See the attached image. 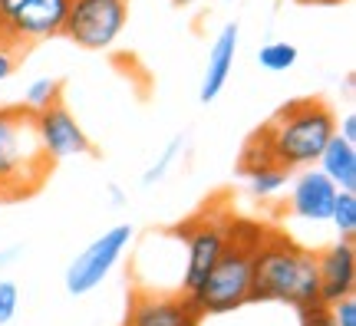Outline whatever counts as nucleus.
<instances>
[{"instance_id": "nucleus-19", "label": "nucleus", "mask_w": 356, "mask_h": 326, "mask_svg": "<svg viewBox=\"0 0 356 326\" xmlns=\"http://www.w3.org/2000/svg\"><path fill=\"white\" fill-rule=\"evenodd\" d=\"M274 158H270V152H267V142L261 132H254L251 136V142L244 145L241 152V162H238V168H241V175H248V172H254V168H261V165H270Z\"/></svg>"}, {"instance_id": "nucleus-18", "label": "nucleus", "mask_w": 356, "mask_h": 326, "mask_svg": "<svg viewBox=\"0 0 356 326\" xmlns=\"http://www.w3.org/2000/svg\"><path fill=\"white\" fill-rule=\"evenodd\" d=\"M257 63H261V70H267V73H284V70H291V66L297 63V47H293V43H280V40L264 43V47L257 50Z\"/></svg>"}, {"instance_id": "nucleus-24", "label": "nucleus", "mask_w": 356, "mask_h": 326, "mask_svg": "<svg viewBox=\"0 0 356 326\" xmlns=\"http://www.w3.org/2000/svg\"><path fill=\"white\" fill-rule=\"evenodd\" d=\"M13 70H17V56H13V50L3 43V40H0V83H3Z\"/></svg>"}, {"instance_id": "nucleus-16", "label": "nucleus", "mask_w": 356, "mask_h": 326, "mask_svg": "<svg viewBox=\"0 0 356 326\" xmlns=\"http://www.w3.org/2000/svg\"><path fill=\"white\" fill-rule=\"evenodd\" d=\"M56 102H60V79H53V76H40V79H33L24 92V109L30 115L43 113V109H50V106H56Z\"/></svg>"}, {"instance_id": "nucleus-5", "label": "nucleus", "mask_w": 356, "mask_h": 326, "mask_svg": "<svg viewBox=\"0 0 356 326\" xmlns=\"http://www.w3.org/2000/svg\"><path fill=\"white\" fill-rule=\"evenodd\" d=\"M231 218L225 208H204L202 214L188 218L185 225H178L172 234L185 238V270H181V293L202 284L208 270L218 263V257L225 254L231 244Z\"/></svg>"}, {"instance_id": "nucleus-4", "label": "nucleus", "mask_w": 356, "mask_h": 326, "mask_svg": "<svg viewBox=\"0 0 356 326\" xmlns=\"http://www.w3.org/2000/svg\"><path fill=\"white\" fill-rule=\"evenodd\" d=\"M47 168L33 115L24 106H0V188L10 198H24L40 188Z\"/></svg>"}, {"instance_id": "nucleus-20", "label": "nucleus", "mask_w": 356, "mask_h": 326, "mask_svg": "<svg viewBox=\"0 0 356 326\" xmlns=\"http://www.w3.org/2000/svg\"><path fill=\"white\" fill-rule=\"evenodd\" d=\"M178 152H181V138H172L165 149H162V155L155 158L152 168H149V172L142 175V185H155V181H162V178H165V172L172 168V162H175Z\"/></svg>"}, {"instance_id": "nucleus-1", "label": "nucleus", "mask_w": 356, "mask_h": 326, "mask_svg": "<svg viewBox=\"0 0 356 326\" xmlns=\"http://www.w3.org/2000/svg\"><path fill=\"white\" fill-rule=\"evenodd\" d=\"M251 300H277L287 307H317V254L293 244L280 231H264L254 251V293Z\"/></svg>"}, {"instance_id": "nucleus-9", "label": "nucleus", "mask_w": 356, "mask_h": 326, "mask_svg": "<svg viewBox=\"0 0 356 326\" xmlns=\"http://www.w3.org/2000/svg\"><path fill=\"white\" fill-rule=\"evenodd\" d=\"M33 126H37V142L40 152L47 155V162H60V158H73V155H86L89 136L83 132V126L76 122V115L66 109L63 102H56L50 109L33 115Z\"/></svg>"}, {"instance_id": "nucleus-13", "label": "nucleus", "mask_w": 356, "mask_h": 326, "mask_svg": "<svg viewBox=\"0 0 356 326\" xmlns=\"http://www.w3.org/2000/svg\"><path fill=\"white\" fill-rule=\"evenodd\" d=\"M238 37H241V26L238 24H225L221 33L215 37L211 50H208V63H204V79H202V102H215L221 96V89L228 83L231 70H234V56H238Z\"/></svg>"}, {"instance_id": "nucleus-3", "label": "nucleus", "mask_w": 356, "mask_h": 326, "mask_svg": "<svg viewBox=\"0 0 356 326\" xmlns=\"http://www.w3.org/2000/svg\"><path fill=\"white\" fill-rule=\"evenodd\" d=\"M267 142V152L287 172L314 168L320 152L337 136V115L327 102L320 99H297L280 106L274 119L261 129Z\"/></svg>"}, {"instance_id": "nucleus-8", "label": "nucleus", "mask_w": 356, "mask_h": 326, "mask_svg": "<svg viewBox=\"0 0 356 326\" xmlns=\"http://www.w3.org/2000/svg\"><path fill=\"white\" fill-rule=\"evenodd\" d=\"M70 0H0V40L37 43L63 33Z\"/></svg>"}, {"instance_id": "nucleus-28", "label": "nucleus", "mask_w": 356, "mask_h": 326, "mask_svg": "<svg viewBox=\"0 0 356 326\" xmlns=\"http://www.w3.org/2000/svg\"><path fill=\"white\" fill-rule=\"evenodd\" d=\"M172 3H178V7H188V3H198V0H172Z\"/></svg>"}, {"instance_id": "nucleus-11", "label": "nucleus", "mask_w": 356, "mask_h": 326, "mask_svg": "<svg viewBox=\"0 0 356 326\" xmlns=\"http://www.w3.org/2000/svg\"><path fill=\"white\" fill-rule=\"evenodd\" d=\"M317 280H320V303H330L353 297L356 290V247L353 241H337L327 251L317 254Z\"/></svg>"}, {"instance_id": "nucleus-21", "label": "nucleus", "mask_w": 356, "mask_h": 326, "mask_svg": "<svg viewBox=\"0 0 356 326\" xmlns=\"http://www.w3.org/2000/svg\"><path fill=\"white\" fill-rule=\"evenodd\" d=\"M17 307H20V290L13 280H0V326H7L17 316Z\"/></svg>"}, {"instance_id": "nucleus-22", "label": "nucleus", "mask_w": 356, "mask_h": 326, "mask_svg": "<svg viewBox=\"0 0 356 326\" xmlns=\"http://www.w3.org/2000/svg\"><path fill=\"white\" fill-rule=\"evenodd\" d=\"M330 310V323L333 326H356V300L353 297H343L327 307Z\"/></svg>"}, {"instance_id": "nucleus-17", "label": "nucleus", "mask_w": 356, "mask_h": 326, "mask_svg": "<svg viewBox=\"0 0 356 326\" xmlns=\"http://www.w3.org/2000/svg\"><path fill=\"white\" fill-rule=\"evenodd\" d=\"M330 225L337 227V238L340 241H353L356 234V191H340L337 204L330 211Z\"/></svg>"}, {"instance_id": "nucleus-12", "label": "nucleus", "mask_w": 356, "mask_h": 326, "mask_svg": "<svg viewBox=\"0 0 356 326\" xmlns=\"http://www.w3.org/2000/svg\"><path fill=\"white\" fill-rule=\"evenodd\" d=\"M337 185H333L327 175H320V168H304L300 175L291 181V198H287V208L291 214L304 218V221H314V225H323L330 221V211L337 204Z\"/></svg>"}, {"instance_id": "nucleus-10", "label": "nucleus", "mask_w": 356, "mask_h": 326, "mask_svg": "<svg viewBox=\"0 0 356 326\" xmlns=\"http://www.w3.org/2000/svg\"><path fill=\"white\" fill-rule=\"evenodd\" d=\"M202 316L185 293H155L132 290L122 326H198Z\"/></svg>"}, {"instance_id": "nucleus-26", "label": "nucleus", "mask_w": 356, "mask_h": 326, "mask_svg": "<svg viewBox=\"0 0 356 326\" xmlns=\"http://www.w3.org/2000/svg\"><path fill=\"white\" fill-rule=\"evenodd\" d=\"M297 3H310V7H333V3H343V0H297Z\"/></svg>"}, {"instance_id": "nucleus-15", "label": "nucleus", "mask_w": 356, "mask_h": 326, "mask_svg": "<svg viewBox=\"0 0 356 326\" xmlns=\"http://www.w3.org/2000/svg\"><path fill=\"white\" fill-rule=\"evenodd\" d=\"M291 175L293 172H287L284 165L270 162V165H261V168H254V172H248V191L254 195V198H274V195H280V191L291 185Z\"/></svg>"}, {"instance_id": "nucleus-25", "label": "nucleus", "mask_w": 356, "mask_h": 326, "mask_svg": "<svg viewBox=\"0 0 356 326\" xmlns=\"http://www.w3.org/2000/svg\"><path fill=\"white\" fill-rule=\"evenodd\" d=\"M337 136L343 138V142H350V145H356V115L346 113L340 122H337Z\"/></svg>"}, {"instance_id": "nucleus-29", "label": "nucleus", "mask_w": 356, "mask_h": 326, "mask_svg": "<svg viewBox=\"0 0 356 326\" xmlns=\"http://www.w3.org/2000/svg\"><path fill=\"white\" fill-rule=\"evenodd\" d=\"M7 201H10V195H7V191L0 188V204H7Z\"/></svg>"}, {"instance_id": "nucleus-14", "label": "nucleus", "mask_w": 356, "mask_h": 326, "mask_svg": "<svg viewBox=\"0 0 356 326\" xmlns=\"http://www.w3.org/2000/svg\"><path fill=\"white\" fill-rule=\"evenodd\" d=\"M314 168H320V175L330 178L337 191H356V145L343 142L340 136L327 142V149L320 152Z\"/></svg>"}, {"instance_id": "nucleus-23", "label": "nucleus", "mask_w": 356, "mask_h": 326, "mask_svg": "<svg viewBox=\"0 0 356 326\" xmlns=\"http://www.w3.org/2000/svg\"><path fill=\"white\" fill-rule=\"evenodd\" d=\"M300 313V326H333L330 323V310L317 303V307H304V310H297Z\"/></svg>"}, {"instance_id": "nucleus-27", "label": "nucleus", "mask_w": 356, "mask_h": 326, "mask_svg": "<svg viewBox=\"0 0 356 326\" xmlns=\"http://www.w3.org/2000/svg\"><path fill=\"white\" fill-rule=\"evenodd\" d=\"M17 247H10V251H3V257H0V267H3V263H10V261H17Z\"/></svg>"}, {"instance_id": "nucleus-6", "label": "nucleus", "mask_w": 356, "mask_h": 326, "mask_svg": "<svg viewBox=\"0 0 356 326\" xmlns=\"http://www.w3.org/2000/svg\"><path fill=\"white\" fill-rule=\"evenodd\" d=\"M126 0H70L63 37H70L83 50H109L126 30Z\"/></svg>"}, {"instance_id": "nucleus-2", "label": "nucleus", "mask_w": 356, "mask_h": 326, "mask_svg": "<svg viewBox=\"0 0 356 326\" xmlns=\"http://www.w3.org/2000/svg\"><path fill=\"white\" fill-rule=\"evenodd\" d=\"M264 238V231L248 221H231V244L225 254L218 257V263L208 270L198 287L185 293L191 307L198 310V316H218L231 313L244 303H254V251Z\"/></svg>"}, {"instance_id": "nucleus-7", "label": "nucleus", "mask_w": 356, "mask_h": 326, "mask_svg": "<svg viewBox=\"0 0 356 326\" xmlns=\"http://www.w3.org/2000/svg\"><path fill=\"white\" fill-rule=\"evenodd\" d=\"M132 238H136L132 225H115L109 231H102L99 238L92 241L83 254H76L73 263L66 267V290L73 297L92 293L115 270V263L122 261V254L129 251Z\"/></svg>"}]
</instances>
